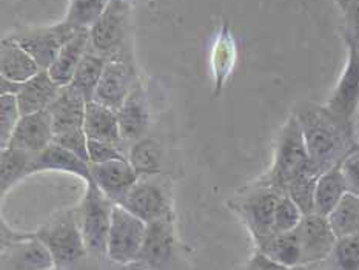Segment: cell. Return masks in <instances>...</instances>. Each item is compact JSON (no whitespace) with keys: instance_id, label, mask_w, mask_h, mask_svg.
Wrapping results in <instances>:
<instances>
[{"instance_id":"cell-28","label":"cell","mask_w":359,"mask_h":270,"mask_svg":"<svg viewBox=\"0 0 359 270\" xmlns=\"http://www.w3.org/2000/svg\"><path fill=\"white\" fill-rule=\"evenodd\" d=\"M321 175L323 173L315 166H311L298 176H294L285 187L284 193L299 205L304 215L315 213V190Z\"/></svg>"},{"instance_id":"cell-4","label":"cell","mask_w":359,"mask_h":270,"mask_svg":"<svg viewBox=\"0 0 359 270\" xmlns=\"http://www.w3.org/2000/svg\"><path fill=\"white\" fill-rule=\"evenodd\" d=\"M280 195H283V191L259 180L255 185L247 187L244 195L233 201L231 207L244 221L255 245L261 244L264 239L273 235L275 210Z\"/></svg>"},{"instance_id":"cell-24","label":"cell","mask_w":359,"mask_h":270,"mask_svg":"<svg viewBox=\"0 0 359 270\" xmlns=\"http://www.w3.org/2000/svg\"><path fill=\"white\" fill-rule=\"evenodd\" d=\"M348 193L341 164L327 170L316 182L315 213L329 216Z\"/></svg>"},{"instance_id":"cell-40","label":"cell","mask_w":359,"mask_h":270,"mask_svg":"<svg viewBox=\"0 0 359 270\" xmlns=\"http://www.w3.org/2000/svg\"><path fill=\"white\" fill-rule=\"evenodd\" d=\"M22 83L8 81L5 77L0 76V95H18Z\"/></svg>"},{"instance_id":"cell-38","label":"cell","mask_w":359,"mask_h":270,"mask_svg":"<svg viewBox=\"0 0 359 270\" xmlns=\"http://www.w3.org/2000/svg\"><path fill=\"white\" fill-rule=\"evenodd\" d=\"M346 19V41L353 42L359 48V0H353L346 10H342Z\"/></svg>"},{"instance_id":"cell-43","label":"cell","mask_w":359,"mask_h":270,"mask_svg":"<svg viewBox=\"0 0 359 270\" xmlns=\"http://www.w3.org/2000/svg\"><path fill=\"white\" fill-rule=\"evenodd\" d=\"M48 270H62V269H57V267H54V269H48Z\"/></svg>"},{"instance_id":"cell-35","label":"cell","mask_w":359,"mask_h":270,"mask_svg":"<svg viewBox=\"0 0 359 270\" xmlns=\"http://www.w3.org/2000/svg\"><path fill=\"white\" fill-rule=\"evenodd\" d=\"M118 159H128L127 154L122 151L121 144L88 139L90 164H102V162H110V161H118Z\"/></svg>"},{"instance_id":"cell-30","label":"cell","mask_w":359,"mask_h":270,"mask_svg":"<svg viewBox=\"0 0 359 270\" xmlns=\"http://www.w3.org/2000/svg\"><path fill=\"white\" fill-rule=\"evenodd\" d=\"M329 221L338 238L359 235V195L347 193L329 215Z\"/></svg>"},{"instance_id":"cell-15","label":"cell","mask_w":359,"mask_h":270,"mask_svg":"<svg viewBox=\"0 0 359 270\" xmlns=\"http://www.w3.org/2000/svg\"><path fill=\"white\" fill-rule=\"evenodd\" d=\"M91 180L113 204H122L139 175L128 159H118L102 164H90Z\"/></svg>"},{"instance_id":"cell-16","label":"cell","mask_w":359,"mask_h":270,"mask_svg":"<svg viewBox=\"0 0 359 270\" xmlns=\"http://www.w3.org/2000/svg\"><path fill=\"white\" fill-rule=\"evenodd\" d=\"M53 141L54 130L51 112L43 110L22 116L8 145L37 156V154L43 151Z\"/></svg>"},{"instance_id":"cell-37","label":"cell","mask_w":359,"mask_h":270,"mask_svg":"<svg viewBox=\"0 0 359 270\" xmlns=\"http://www.w3.org/2000/svg\"><path fill=\"white\" fill-rule=\"evenodd\" d=\"M341 170L344 175L348 193L359 195V145L341 162Z\"/></svg>"},{"instance_id":"cell-12","label":"cell","mask_w":359,"mask_h":270,"mask_svg":"<svg viewBox=\"0 0 359 270\" xmlns=\"http://www.w3.org/2000/svg\"><path fill=\"white\" fill-rule=\"evenodd\" d=\"M77 31L79 29H76L64 20L46 28L22 31V33L11 34V37L14 41H18L23 48L34 58L41 69H48L54 59L57 58L62 46H64Z\"/></svg>"},{"instance_id":"cell-9","label":"cell","mask_w":359,"mask_h":270,"mask_svg":"<svg viewBox=\"0 0 359 270\" xmlns=\"http://www.w3.org/2000/svg\"><path fill=\"white\" fill-rule=\"evenodd\" d=\"M135 0H110L97 22L90 28V48L105 58L123 50L128 36Z\"/></svg>"},{"instance_id":"cell-25","label":"cell","mask_w":359,"mask_h":270,"mask_svg":"<svg viewBox=\"0 0 359 270\" xmlns=\"http://www.w3.org/2000/svg\"><path fill=\"white\" fill-rule=\"evenodd\" d=\"M256 249L279 264L292 269H302V253L296 230L287 231V234H273L261 244H257Z\"/></svg>"},{"instance_id":"cell-5","label":"cell","mask_w":359,"mask_h":270,"mask_svg":"<svg viewBox=\"0 0 359 270\" xmlns=\"http://www.w3.org/2000/svg\"><path fill=\"white\" fill-rule=\"evenodd\" d=\"M113 208L114 204L99 190L95 182L87 184L77 213H79L83 241L88 252L107 257L108 231L111 226Z\"/></svg>"},{"instance_id":"cell-26","label":"cell","mask_w":359,"mask_h":270,"mask_svg":"<svg viewBox=\"0 0 359 270\" xmlns=\"http://www.w3.org/2000/svg\"><path fill=\"white\" fill-rule=\"evenodd\" d=\"M34 158V154L10 145L2 149V154H0V191H2V196H5L6 191L11 190L23 177L31 175Z\"/></svg>"},{"instance_id":"cell-21","label":"cell","mask_w":359,"mask_h":270,"mask_svg":"<svg viewBox=\"0 0 359 270\" xmlns=\"http://www.w3.org/2000/svg\"><path fill=\"white\" fill-rule=\"evenodd\" d=\"M39 72H41V67L18 41H14L11 36L2 39L0 76L8 81L23 83L34 77Z\"/></svg>"},{"instance_id":"cell-3","label":"cell","mask_w":359,"mask_h":270,"mask_svg":"<svg viewBox=\"0 0 359 270\" xmlns=\"http://www.w3.org/2000/svg\"><path fill=\"white\" fill-rule=\"evenodd\" d=\"M36 235L50 250L54 264L62 270H69L76 266L88 252L77 210L59 213L56 218L39 229Z\"/></svg>"},{"instance_id":"cell-41","label":"cell","mask_w":359,"mask_h":270,"mask_svg":"<svg viewBox=\"0 0 359 270\" xmlns=\"http://www.w3.org/2000/svg\"><path fill=\"white\" fill-rule=\"evenodd\" d=\"M121 270H150V269L144 266L140 261H135V262H130V264L121 266Z\"/></svg>"},{"instance_id":"cell-34","label":"cell","mask_w":359,"mask_h":270,"mask_svg":"<svg viewBox=\"0 0 359 270\" xmlns=\"http://www.w3.org/2000/svg\"><path fill=\"white\" fill-rule=\"evenodd\" d=\"M22 118L15 95H0V147H6Z\"/></svg>"},{"instance_id":"cell-32","label":"cell","mask_w":359,"mask_h":270,"mask_svg":"<svg viewBox=\"0 0 359 270\" xmlns=\"http://www.w3.org/2000/svg\"><path fill=\"white\" fill-rule=\"evenodd\" d=\"M110 0H72L65 22L76 29H90L102 15Z\"/></svg>"},{"instance_id":"cell-44","label":"cell","mask_w":359,"mask_h":270,"mask_svg":"<svg viewBox=\"0 0 359 270\" xmlns=\"http://www.w3.org/2000/svg\"><path fill=\"white\" fill-rule=\"evenodd\" d=\"M316 270H318V269H316Z\"/></svg>"},{"instance_id":"cell-27","label":"cell","mask_w":359,"mask_h":270,"mask_svg":"<svg viewBox=\"0 0 359 270\" xmlns=\"http://www.w3.org/2000/svg\"><path fill=\"white\" fill-rule=\"evenodd\" d=\"M105 65L107 58L90 48L83 56L81 65L77 67L73 81L68 85H72L77 93H81L87 102H91V100H95L97 85L100 77H102Z\"/></svg>"},{"instance_id":"cell-22","label":"cell","mask_w":359,"mask_h":270,"mask_svg":"<svg viewBox=\"0 0 359 270\" xmlns=\"http://www.w3.org/2000/svg\"><path fill=\"white\" fill-rule=\"evenodd\" d=\"M90 50V29H79L62 46L57 58L54 59L48 73L51 79L60 87H65L73 81L77 67L81 65L85 54Z\"/></svg>"},{"instance_id":"cell-8","label":"cell","mask_w":359,"mask_h":270,"mask_svg":"<svg viewBox=\"0 0 359 270\" xmlns=\"http://www.w3.org/2000/svg\"><path fill=\"white\" fill-rule=\"evenodd\" d=\"M147 231V222L121 204H114L111 226L108 231L107 258L118 266L139 259Z\"/></svg>"},{"instance_id":"cell-33","label":"cell","mask_w":359,"mask_h":270,"mask_svg":"<svg viewBox=\"0 0 359 270\" xmlns=\"http://www.w3.org/2000/svg\"><path fill=\"white\" fill-rule=\"evenodd\" d=\"M304 218V212L294 201L283 193L280 195L276 210H275V222H273V234H287L299 226Z\"/></svg>"},{"instance_id":"cell-2","label":"cell","mask_w":359,"mask_h":270,"mask_svg":"<svg viewBox=\"0 0 359 270\" xmlns=\"http://www.w3.org/2000/svg\"><path fill=\"white\" fill-rule=\"evenodd\" d=\"M311 166L315 164L310 161L299 121L292 113L279 131L273 162L261 181L284 193L288 182Z\"/></svg>"},{"instance_id":"cell-39","label":"cell","mask_w":359,"mask_h":270,"mask_svg":"<svg viewBox=\"0 0 359 270\" xmlns=\"http://www.w3.org/2000/svg\"><path fill=\"white\" fill-rule=\"evenodd\" d=\"M244 270H299V269H292V267L279 264V262L273 261L271 258L267 257V255L256 249L252 257H250Z\"/></svg>"},{"instance_id":"cell-1","label":"cell","mask_w":359,"mask_h":270,"mask_svg":"<svg viewBox=\"0 0 359 270\" xmlns=\"http://www.w3.org/2000/svg\"><path fill=\"white\" fill-rule=\"evenodd\" d=\"M293 113L299 121L310 161L321 173L341 164L359 145L356 133L334 119L324 105L302 104Z\"/></svg>"},{"instance_id":"cell-19","label":"cell","mask_w":359,"mask_h":270,"mask_svg":"<svg viewBox=\"0 0 359 270\" xmlns=\"http://www.w3.org/2000/svg\"><path fill=\"white\" fill-rule=\"evenodd\" d=\"M42 172H64L81 177L85 184L93 182L88 162L54 141L33 161L31 175Z\"/></svg>"},{"instance_id":"cell-18","label":"cell","mask_w":359,"mask_h":270,"mask_svg":"<svg viewBox=\"0 0 359 270\" xmlns=\"http://www.w3.org/2000/svg\"><path fill=\"white\" fill-rule=\"evenodd\" d=\"M118 119L123 142H136L145 137L150 127V105L139 81L118 110Z\"/></svg>"},{"instance_id":"cell-31","label":"cell","mask_w":359,"mask_h":270,"mask_svg":"<svg viewBox=\"0 0 359 270\" xmlns=\"http://www.w3.org/2000/svg\"><path fill=\"white\" fill-rule=\"evenodd\" d=\"M318 270H359V235L338 238L332 253Z\"/></svg>"},{"instance_id":"cell-7","label":"cell","mask_w":359,"mask_h":270,"mask_svg":"<svg viewBox=\"0 0 359 270\" xmlns=\"http://www.w3.org/2000/svg\"><path fill=\"white\" fill-rule=\"evenodd\" d=\"M346 41V39H344ZM347 45V62L344 72L334 85L330 97L323 104L334 119L356 133V119L359 113V48L350 41Z\"/></svg>"},{"instance_id":"cell-14","label":"cell","mask_w":359,"mask_h":270,"mask_svg":"<svg viewBox=\"0 0 359 270\" xmlns=\"http://www.w3.org/2000/svg\"><path fill=\"white\" fill-rule=\"evenodd\" d=\"M175 244L176 231L173 215L148 222L137 261L150 270H163L173 258Z\"/></svg>"},{"instance_id":"cell-13","label":"cell","mask_w":359,"mask_h":270,"mask_svg":"<svg viewBox=\"0 0 359 270\" xmlns=\"http://www.w3.org/2000/svg\"><path fill=\"white\" fill-rule=\"evenodd\" d=\"M121 205L147 224L173 215L168 193L153 176L139 177Z\"/></svg>"},{"instance_id":"cell-10","label":"cell","mask_w":359,"mask_h":270,"mask_svg":"<svg viewBox=\"0 0 359 270\" xmlns=\"http://www.w3.org/2000/svg\"><path fill=\"white\" fill-rule=\"evenodd\" d=\"M136 82L137 77L131 56L123 48L107 58V65L99 81L95 100L118 112Z\"/></svg>"},{"instance_id":"cell-6","label":"cell","mask_w":359,"mask_h":270,"mask_svg":"<svg viewBox=\"0 0 359 270\" xmlns=\"http://www.w3.org/2000/svg\"><path fill=\"white\" fill-rule=\"evenodd\" d=\"M54 259L46 245L34 234H18L2 222L0 270H48Z\"/></svg>"},{"instance_id":"cell-11","label":"cell","mask_w":359,"mask_h":270,"mask_svg":"<svg viewBox=\"0 0 359 270\" xmlns=\"http://www.w3.org/2000/svg\"><path fill=\"white\" fill-rule=\"evenodd\" d=\"M302 253V267L321 264L337 245L338 236L333 231L329 216L318 213L304 215L299 226L294 229Z\"/></svg>"},{"instance_id":"cell-42","label":"cell","mask_w":359,"mask_h":270,"mask_svg":"<svg viewBox=\"0 0 359 270\" xmlns=\"http://www.w3.org/2000/svg\"><path fill=\"white\" fill-rule=\"evenodd\" d=\"M334 2L338 4V6L341 8V10H346V8L353 2V0H334Z\"/></svg>"},{"instance_id":"cell-17","label":"cell","mask_w":359,"mask_h":270,"mask_svg":"<svg viewBox=\"0 0 359 270\" xmlns=\"http://www.w3.org/2000/svg\"><path fill=\"white\" fill-rule=\"evenodd\" d=\"M85 108L87 100L81 93H77L72 85L62 87L57 99L48 108L53 118L54 139L83 131Z\"/></svg>"},{"instance_id":"cell-23","label":"cell","mask_w":359,"mask_h":270,"mask_svg":"<svg viewBox=\"0 0 359 270\" xmlns=\"http://www.w3.org/2000/svg\"><path fill=\"white\" fill-rule=\"evenodd\" d=\"M83 131L88 139L123 144L121 135L118 112L96 100L87 102L83 119Z\"/></svg>"},{"instance_id":"cell-36","label":"cell","mask_w":359,"mask_h":270,"mask_svg":"<svg viewBox=\"0 0 359 270\" xmlns=\"http://www.w3.org/2000/svg\"><path fill=\"white\" fill-rule=\"evenodd\" d=\"M231 42L225 41V39H219L216 45V51H215V77H216V83H215V88L216 93H219L224 87L225 79H227L229 72H230V67L233 64V59H231Z\"/></svg>"},{"instance_id":"cell-20","label":"cell","mask_w":359,"mask_h":270,"mask_svg":"<svg viewBox=\"0 0 359 270\" xmlns=\"http://www.w3.org/2000/svg\"><path fill=\"white\" fill-rule=\"evenodd\" d=\"M60 90L62 87L51 79L48 69H41L34 77L23 82L15 95L22 116L48 110Z\"/></svg>"},{"instance_id":"cell-29","label":"cell","mask_w":359,"mask_h":270,"mask_svg":"<svg viewBox=\"0 0 359 270\" xmlns=\"http://www.w3.org/2000/svg\"><path fill=\"white\" fill-rule=\"evenodd\" d=\"M130 164L139 177L156 176L161 172V149L151 137H142L131 145L128 153Z\"/></svg>"}]
</instances>
